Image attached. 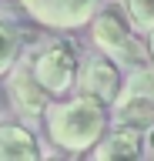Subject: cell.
Returning <instances> with one entry per match:
<instances>
[{"mask_svg": "<svg viewBox=\"0 0 154 161\" xmlns=\"http://www.w3.org/2000/svg\"><path fill=\"white\" fill-rule=\"evenodd\" d=\"M111 124H114L111 104L84 91L54 97L50 108L44 111V131L50 144L64 154H91L97 141L111 131Z\"/></svg>", "mask_w": 154, "mask_h": 161, "instance_id": "cell-1", "label": "cell"}, {"mask_svg": "<svg viewBox=\"0 0 154 161\" xmlns=\"http://www.w3.org/2000/svg\"><path fill=\"white\" fill-rule=\"evenodd\" d=\"M91 40L94 47L111 54L117 64L124 67H141V64H151V44H147V34L141 37V27L131 20L127 7H101L91 20Z\"/></svg>", "mask_w": 154, "mask_h": 161, "instance_id": "cell-2", "label": "cell"}, {"mask_svg": "<svg viewBox=\"0 0 154 161\" xmlns=\"http://www.w3.org/2000/svg\"><path fill=\"white\" fill-rule=\"evenodd\" d=\"M30 64H34V74L40 77V84L50 91V97H67L77 91L84 57H81V47L67 34L54 30V37H47L30 54Z\"/></svg>", "mask_w": 154, "mask_h": 161, "instance_id": "cell-3", "label": "cell"}, {"mask_svg": "<svg viewBox=\"0 0 154 161\" xmlns=\"http://www.w3.org/2000/svg\"><path fill=\"white\" fill-rule=\"evenodd\" d=\"M101 3L104 0H20V7L27 10L30 20H37L47 30H61V34L91 27Z\"/></svg>", "mask_w": 154, "mask_h": 161, "instance_id": "cell-4", "label": "cell"}, {"mask_svg": "<svg viewBox=\"0 0 154 161\" xmlns=\"http://www.w3.org/2000/svg\"><path fill=\"white\" fill-rule=\"evenodd\" d=\"M3 87H7V101H10V108L24 118H44V111L50 108V91L40 84V77L34 74V64L30 57L24 54L13 70L3 77Z\"/></svg>", "mask_w": 154, "mask_h": 161, "instance_id": "cell-5", "label": "cell"}, {"mask_svg": "<svg viewBox=\"0 0 154 161\" xmlns=\"http://www.w3.org/2000/svg\"><path fill=\"white\" fill-rule=\"evenodd\" d=\"M147 134H151V128L127 124V121H114L111 131L97 141V148H94L91 154L97 161H137V158H144V154L151 151Z\"/></svg>", "mask_w": 154, "mask_h": 161, "instance_id": "cell-6", "label": "cell"}, {"mask_svg": "<svg viewBox=\"0 0 154 161\" xmlns=\"http://www.w3.org/2000/svg\"><path fill=\"white\" fill-rule=\"evenodd\" d=\"M121 67H124V64H117V60H114L111 54H104V50L91 54V57L84 60V67H81L77 91L101 97L104 104H114L117 94L124 91V80H127V77L121 74Z\"/></svg>", "mask_w": 154, "mask_h": 161, "instance_id": "cell-7", "label": "cell"}, {"mask_svg": "<svg viewBox=\"0 0 154 161\" xmlns=\"http://www.w3.org/2000/svg\"><path fill=\"white\" fill-rule=\"evenodd\" d=\"M44 154L30 128L17 121H0V161H37Z\"/></svg>", "mask_w": 154, "mask_h": 161, "instance_id": "cell-8", "label": "cell"}, {"mask_svg": "<svg viewBox=\"0 0 154 161\" xmlns=\"http://www.w3.org/2000/svg\"><path fill=\"white\" fill-rule=\"evenodd\" d=\"M111 114H114V121H127V124H141V128L154 131V97L121 91L117 101L111 104Z\"/></svg>", "mask_w": 154, "mask_h": 161, "instance_id": "cell-9", "label": "cell"}, {"mask_svg": "<svg viewBox=\"0 0 154 161\" xmlns=\"http://www.w3.org/2000/svg\"><path fill=\"white\" fill-rule=\"evenodd\" d=\"M24 57V47H20V30L7 24V20H0V80L7 77L13 70V64Z\"/></svg>", "mask_w": 154, "mask_h": 161, "instance_id": "cell-10", "label": "cell"}, {"mask_svg": "<svg viewBox=\"0 0 154 161\" xmlns=\"http://www.w3.org/2000/svg\"><path fill=\"white\" fill-rule=\"evenodd\" d=\"M124 91L154 97V60L151 64H141V67H131V74H127V80H124Z\"/></svg>", "mask_w": 154, "mask_h": 161, "instance_id": "cell-11", "label": "cell"}, {"mask_svg": "<svg viewBox=\"0 0 154 161\" xmlns=\"http://www.w3.org/2000/svg\"><path fill=\"white\" fill-rule=\"evenodd\" d=\"M127 14L144 34L154 27V0H127Z\"/></svg>", "mask_w": 154, "mask_h": 161, "instance_id": "cell-12", "label": "cell"}, {"mask_svg": "<svg viewBox=\"0 0 154 161\" xmlns=\"http://www.w3.org/2000/svg\"><path fill=\"white\" fill-rule=\"evenodd\" d=\"M147 44H151V57H154V27L147 30Z\"/></svg>", "mask_w": 154, "mask_h": 161, "instance_id": "cell-13", "label": "cell"}, {"mask_svg": "<svg viewBox=\"0 0 154 161\" xmlns=\"http://www.w3.org/2000/svg\"><path fill=\"white\" fill-rule=\"evenodd\" d=\"M151 154H154V148H151Z\"/></svg>", "mask_w": 154, "mask_h": 161, "instance_id": "cell-14", "label": "cell"}]
</instances>
